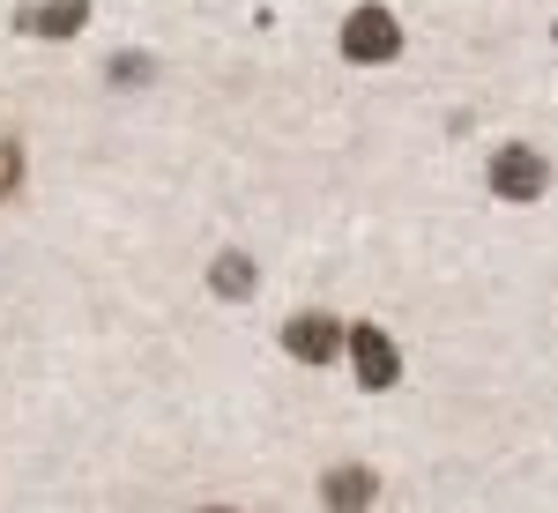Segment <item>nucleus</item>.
<instances>
[{"label":"nucleus","mask_w":558,"mask_h":513,"mask_svg":"<svg viewBox=\"0 0 558 513\" xmlns=\"http://www.w3.org/2000/svg\"><path fill=\"white\" fill-rule=\"evenodd\" d=\"M544 186H551V164H544L529 142H507V149L492 157V194H499V201H544Z\"/></svg>","instance_id":"obj_1"},{"label":"nucleus","mask_w":558,"mask_h":513,"mask_svg":"<svg viewBox=\"0 0 558 513\" xmlns=\"http://www.w3.org/2000/svg\"><path fill=\"white\" fill-rule=\"evenodd\" d=\"M402 52V23L387 15V8H357L343 23V60H357V68H380V60H395Z\"/></svg>","instance_id":"obj_2"},{"label":"nucleus","mask_w":558,"mask_h":513,"mask_svg":"<svg viewBox=\"0 0 558 513\" xmlns=\"http://www.w3.org/2000/svg\"><path fill=\"white\" fill-rule=\"evenodd\" d=\"M350 365H357V387H365V394H387V387L402 380V357H395V342H387L373 320L350 328Z\"/></svg>","instance_id":"obj_3"},{"label":"nucleus","mask_w":558,"mask_h":513,"mask_svg":"<svg viewBox=\"0 0 558 513\" xmlns=\"http://www.w3.org/2000/svg\"><path fill=\"white\" fill-rule=\"evenodd\" d=\"M343 342H350L343 320H328V313H299V320H283V350H291L299 365H328Z\"/></svg>","instance_id":"obj_4"},{"label":"nucleus","mask_w":558,"mask_h":513,"mask_svg":"<svg viewBox=\"0 0 558 513\" xmlns=\"http://www.w3.org/2000/svg\"><path fill=\"white\" fill-rule=\"evenodd\" d=\"M380 499V476L365 469V462H336V469L320 476V506L328 513H365Z\"/></svg>","instance_id":"obj_5"},{"label":"nucleus","mask_w":558,"mask_h":513,"mask_svg":"<svg viewBox=\"0 0 558 513\" xmlns=\"http://www.w3.org/2000/svg\"><path fill=\"white\" fill-rule=\"evenodd\" d=\"M15 23H23L31 38H75V30L89 23V0H31Z\"/></svg>","instance_id":"obj_6"},{"label":"nucleus","mask_w":558,"mask_h":513,"mask_svg":"<svg viewBox=\"0 0 558 513\" xmlns=\"http://www.w3.org/2000/svg\"><path fill=\"white\" fill-rule=\"evenodd\" d=\"M209 291H216V298H254V260H246V254H223L209 268Z\"/></svg>","instance_id":"obj_7"},{"label":"nucleus","mask_w":558,"mask_h":513,"mask_svg":"<svg viewBox=\"0 0 558 513\" xmlns=\"http://www.w3.org/2000/svg\"><path fill=\"white\" fill-rule=\"evenodd\" d=\"M23 186V142H0V201Z\"/></svg>","instance_id":"obj_8"},{"label":"nucleus","mask_w":558,"mask_h":513,"mask_svg":"<svg viewBox=\"0 0 558 513\" xmlns=\"http://www.w3.org/2000/svg\"><path fill=\"white\" fill-rule=\"evenodd\" d=\"M202 513H231V506H202Z\"/></svg>","instance_id":"obj_9"}]
</instances>
